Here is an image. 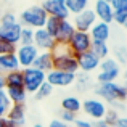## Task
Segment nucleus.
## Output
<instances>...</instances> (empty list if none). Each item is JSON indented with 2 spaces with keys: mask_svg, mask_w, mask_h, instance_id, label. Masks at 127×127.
I'll return each mask as SVG.
<instances>
[{
  "mask_svg": "<svg viewBox=\"0 0 127 127\" xmlns=\"http://www.w3.org/2000/svg\"><path fill=\"white\" fill-rule=\"evenodd\" d=\"M15 52H16L15 45H11V43H8V42H5V40L0 39V56L6 55V53H15Z\"/></svg>",
  "mask_w": 127,
  "mask_h": 127,
  "instance_id": "nucleus-34",
  "label": "nucleus"
},
{
  "mask_svg": "<svg viewBox=\"0 0 127 127\" xmlns=\"http://www.w3.org/2000/svg\"><path fill=\"white\" fill-rule=\"evenodd\" d=\"M0 15H2V11H0Z\"/></svg>",
  "mask_w": 127,
  "mask_h": 127,
  "instance_id": "nucleus-50",
  "label": "nucleus"
},
{
  "mask_svg": "<svg viewBox=\"0 0 127 127\" xmlns=\"http://www.w3.org/2000/svg\"><path fill=\"white\" fill-rule=\"evenodd\" d=\"M119 118H121V116H119V113H118V111H114V109H108V111H106V114H105V118H103V119H105V121L108 122L109 126H113V127H114Z\"/></svg>",
  "mask_w": 127,
  "mask_h": 127,
  "instance_id": "nucleus-32",
  "label": "nucleus"
},
{
  "mask_svg": "<svg viewBox=\"0 0 127 127\" xmlns=\"http://www.w3.org/2000/svg\"><path fill=\"white\" fill-rule=\"evenodd\" d=\"M74 127H93V122L89 119H76Z\"/></svg>",
  "mask_w": 127,
  "mask_h": 127,
  "instance_id": "nucleus-37",
  "label": "nucleus"
},
{
  "mask_svg": "<svg viewBox=\"0 0 127 127\" xmlns=\"http://www.w3.org/2000/svg\"><path fill=\"white\" fill-rule=\"evenodd\" d=\"M89 35L92 39V42H108L109 35H111V26L106 23L96 21L95 24L90 28Z\"/></svg>",
  "mask_w": 127,
  "mask_h": 127,
  "instance_id": "nucleus-16",
  "label": "nucleus"
},
{
  "mask_svg": "<svg viewBox=\"0 0 127 127\" xmlns=\"http://www.w3.org/2000/svg\"><path fill=\"white\" fill-rule=\"evenodd\" d=\"M32 127H45V126H42V124H34Z\"/></svg>",
  "mask_w": 127,
  "mask_h": 127,
  "instance_id": "nucleus-44",
  "label": "nucleus"
},
{
  "mask_svg": "<svg viewBox=\"0 0 127 127\" xmlns=\"http://www.w3.org/2000/svg\"><path fill=\"white\" fill-rule=\"evenodd\" d=\"M60 23H61V19L55 18V16H48V18H47V21H45L43 29H45V31L48 32L52 37H55L56 31H58V28H60Z\"/></svg>",
  "mask_w": 127,
  "mask_h": 127,
  "instance_id": "nucleus-27",
  "label": "nucleus"
},
{
  "mask_svg": "<svg viewBox=\"0 0 127 127\" xmlns=\"http://www.w3.org/2000/svg\"><path fill=\"white\" fill-rule=\"evenodd\" d=\"M95 23H96V16H95V13H93V10L87 8V10H84V11L74 15V23H72V26H74L76 31L89 32L90 28H92Z\"/></svg>",
  "mask_w": 127,
  "mask_h": 127,
  "instance_id": "nucleus-10",
  "label": "nucleus"
},
{
  "mask_svg": "<svg viewBox=\"0 0 127 127\" xmlns=\"http://www.w3.org/2000/svg\"><path fill=\"white\" fill-rule=\"evenodd\" d=\"M23 71V85H24V90L28 93H35L39 90L43 82H45V72L39 71L35 68H26L21 69Z\"/></svg>",
  "mask_w": 127,
  "mask_h": 127,
  "instance_id": "nucleus-4",
  "label": "nucleus"
},
{
  "mask_svg": "<svg viewBox=\"0 0 127 127\" xmlns=\"http://www.w3.org/2000/svg\"><path fill=\"white\" fill-rule=\"evenodd\" d=\"M45 82H48L52 87H69L76 82V74L52 69L50 72L45 74Z\"/></svg>",
  "mask_w": 127,
  "mask_h": 127,
  "instance_id": "nucleus-9",
  "label": "nucleus"
},
{
  "mask_svg": "<svg viewBox=\"0 0 127 127\" xmlns=\"http://www.w3.org/2000/svg\"><path fill=\"white\" fill-rule=\"evenodd\" d=\"M122 26H124V28L127 29V19H126V21H124V24H122Z\"/></svg>",
  "mask_w": 127,
  "mask_h": 127,
  "instance_id": "nucleus-45",
  "label": "nucleus"
},
{
  "mask_svg": "<svg viewBox=\"0 0 127 127\" xmlns=\"http://www.w3.org/2000/svg\"><path fill=\"white\" fill-rule=\"evenodd\" d=\"M114 127H127V118L126 116H121V118L118 119V122H116Z\"/></svg>",
  "mask_w": 127,
  "mask_h": 127,
  "instance_id": "nucleus-39",
  "label": "nucleus"
},
{
  "mask_svg": "<svg viewBox=\"0 0 127 127\" xmlns=\"http://www.w3.org/2000/svg\"><path fill=\"white\" fill-rule=\"evenodd\" d=\"M6 121L13 122V124H18V126H23L24 127L26 124V105H11L10 109L6 111L5 114Z\"/></svg>",
  "mask_w": 127,
  "mask_h": 127,
  "instance_id": "nucleus-17",
  "label": "nucleus"
},
{
  "mask_svg": "<svg viewBox=\"0 0 127 127\" xmlns=\"http://www.w3.org/2000/svg\"><path fill=\"white\" fill-rule=\"evenodd\" d=\"M111 6H113V23H118L122 26L127 19V0H114Z\"/></svg>",
  "mask_w": 127,
  "mask_h": 127,
  "instance_id": "nucleus-19",
  "label": "nucleus"
},
{
  "mask_svg": "<svg viewBox=\"0 0 127 127\" xmlns=\"http://www.w3.org/2000/svg\"><path fill=\"white\" fill-rule=\"evenodd\" d=\"M114 60L116 63H127V50L126 47H118V48L114 50Z\"/></svg>",
  "mask_w": 127,
  "mask_h": 127,
  "instance_id": "nucleus-33",
  "label": "nucleus"
},
{
  "mask_svg": "<svg viewBox=\"0 0 127 127\" xmlns=\"http://www.w3.org/2000/svg\"><path fill=\"white\" fill-rule=\"evenodd\" d=\"M48 127H69L66 122H63L61 119H53V121H50Z\"/></svg>",
  "mask_w": 127,
  "mask_h": 127,
  "instance_id": "nucleus-38",
  "label": "nucleus"
},
{
  "mask_svg": "<svg viewBox=\"0 0 127 127\" xmlns=\"http://www.w3.org/2000/svg\"><path fill=\"white\" fill-rule=\"evenodd\" d=\"M3 77H5L6 87H24L23 85V71L21 69L6 72V74H3Z\"/></svg>",
  "mask_w": 127,
  "mask_h": 127,
  "instance_id": "nucleus-23",
  "label": "nucleus"
},
{
  "mask_svg": "<svg viewBox=\"0 0 127 127\" xmlns=\"http://www.w3.org/2000/svg\"><path fill=\"white\" fill-rule=\"evenodd\" d=\"M82 111L93 121H100L105 118L108 106L103 100L100 98H87L85 101H82Z\"/></svg>",
  "mask_w": 127,
  "mask_h": 127,
  "instance_id": "nucleus-6",
  "label": "nucleus"
},
{
  "mask_svg": "<svg viewBox=\"0 0 127 127\" xmlns=\"http://www.w3.org/2000/svg\"><path fill=\"white\" fill-rule=\"evenodd\" d=\"M11 23H18V16L11 11H5L0 15V24H11Z\"/></svg>",
  "mask_w": 127,
  "mask_h": 127,
  "instance_id": "nucleus-31",
  "label": "nucleus"
},
{
  "mask_svg": "<svg viewBox=\"0 0 127 127\" xmlns=\"http://www.w3.org/2000/svg\"><path fill=\"white\" fill-rule=\"evenodd\" d=\"M89 3L90 0H66V6H68L69 15H77V13L87 10Z\"/></svg>",
  "mask_w": 127,
  "mask_h": 127,
  "instance_id": "nucleus-24",
  "label": "nucleus"
},
{
  "mask_svg": "<svg viewBox=\"0 0 127 127\" xmlns=\"http://www.w3.org/2000/svg\"><path fill=\"white\" fill-rule=\"evenodd\" d=\"M32 45L39 50V52H53L56 47V42L45 29H35L34 31V42Z\"/></svg>",
  "mask_w": 127,
  "mask_h": 127,
  "instance_id": "nucleus-11",
  "label": "nucleus"
},
{
  "mask_svg": "<svg viewBox=\"0 0 127 127\" xmlns=\"http://www.w3.org/2000/svg\"><path fill=\"white\" fill-rule=\"evenodd\" d=\"M95 95L96 98L103 100L106 103H122L127 100V92L124 89V85H119L116 82H108V84H100L95 89Z\"/></svg>",
  "mask_w": 127,
  "mask_h": 127,
  "instance_id": "nucleus-3",
  "label": "nucleus"
},
{
  "mask_svg": "<svg viewBox=\"0 0 127 127\" xmlns=\"http://www.w3.org/2000/svg\"><path fill=\"white\" fill-rule=\"evenodd\" d=\"M126 77H127V69H126Z\"/></svg>",
  "mask_w": 127,
  "mask_h": 127,
  "instance_id": "nucleus-48",
  "label": "nucleus"
},
{
  "mask_svg": "<svg viewBox=\"0 0 127 127\" xmlns=\"http://www.w3.org/2000/svg\"><path fill=\"white\" fill-rule=\"evenodd\" d=\"M53 58V69L69 74H77L79 64H77V56H74L68 50L66 45H56L55 50L52 52Z\"/></svg>",
  "mask_w": 127,
  "mask_h": 127,
  "instance_id": "nucleus-1",
  "label": "nucleus"
},
{
  "mask_svg": "<svg viewBox=\"0 0 127 127\" xmlns=\"http://www.w3.org/2000/svg\"><path fill=\"white\" fill-rule=\"evenodd\" d=\"M68 50L72 53L74 56H79L82 53L89 52L92 47V39H90L89 32H81V31H74L72 37L68 42Z\"/></svg>",
  "mask_w": 127,
  "mask_h": 127,
  "instance_id": "nucleus-5",
  "label": "nucleus"
},
{
  "mask_svg": "<svg viewBox=\"0 0 127 127\" xmlns=\"http://www.w3.org/2000/svg\"><path fill=\"white\" fill-rule=\"evenodd\" d=\"M52 92H53V87L50 85L48 82H43V84L39 87V90L34 93L35 100H45V98H48V96L52 95Z\"/></svg>",
  "mask_w": 127,
  "mask_h": 127,
  "instance_id": "nucleus-29",
  "label": "nucleus"
},
{
  "mask_svg": "<svg viewBox=\"0 0 127 127\" xmlns=\"http://www.w3.org/2000/svg\"><path fill=\"white\" fill-rule=\"evenodd\" d=\"M5 77H3V74H0V90H5Z\"/></svg>",
  "mask_w": 127,
  "mask_h": 127,
  "instance_id": "nucleus-41",
  "label": "nucleus"
},
{
  "mask_svg": "<svg viewBox=\"0 0 127 127\" xmlns=\"http://www.w3.org/2000/svg\"><path fill=\"white\" fill-rule=\"evenodd\" d=\"M5 127H23V126H18V124H13V122L6 121V126H5Z\"/></svg>",
  "mask_w": 127,
  "mask_h": 127,
  "instance_id": "nucleus-43",
  "label": "nucleus"
},
{
  "mask_svg": "<svg viewBox=\"0 0 127 127\" xmlns=\"http://www.w3.org/2000/svg\"><path fill=\"white\" fill-rule=\"evenodd\" d=\"M124 89H126V92H127V79H126V84H124Z\"/></svg>",
  "mask_w": 127,
  "mask_h": 127,
  "instance_id": "nucleus-46",
  "label": "nucleus"
},
{
  "mask_svg": "<svg viewBox=\"0 0 127 127\" xmlns=\"http://www.w3.org/2000/svg\"><path fill=\"white\" fill-rule=\"evenodd\" d=\"M100 63H101V60H100L93 52H90V50L77 56L79 71H82L84 74H89V72L96 71V69L100 68Z\"/></svg>",
  "mask_w": 127,
  "mask_h": 127,
  "instance_id": "nucleus-13",
  "label": "nucleus"
},
{
  "mask_svg": "<svg viewBox=\"0 0 127 127\" xmlns=\"http://www.w3.org/2000/svg\"><path fill=\"white\" fill-rule=\"evenodd\" d=\"M34 42V29L29 28H23L21 29V37H19L18 45H32Z\"/></svg>",
  "mask_w": 127,
  "mask_h": 127,
  "instance_id": "nucleus-28",
  "label": "nucleus"
},
{
  "mask_svg": "<svg viewBox=\"0 0 127 127\" xmlns=\"http://www.w3.org/2000/svg\"><path fill=\"white\" fill-rule=\"evenodd\" d=\"M47 18H48V15L42 8V5H32L19 15L18 23L21 26H24V28H29V29L35 31V29H42L45 26Z\"/></svg>",
  "mask_w": 127,
  "mask_h": 127,
  "instance_id": "nucleus-2",
  "label": "nucleus"
},
{
  "mask_svg": "<svg viewBox=\"0 0 127 127\" xmlns=\"http://www.w3.org/2000/svg\"><path fill=\"white\" fill-rule=\"evenodd\" d=\"M106 2H109V3H113V2H114V0H106Z\"/></svg>",
  "mask_w": 127,
  "mask_h": 127,
  "instance_id": "nucleus-47",
  "label": "nucleus"
},
{
  "mask_svg": "<svg viewBox=\"0 0 127 127\" xmlns=\"http://www.w3.org/2000/svg\"><path fill=\"white\" fill-rule=\"evenodd\" d=\"M92 10L96 16V21L106 23V24L113 23V6L109 2H106V0H95Z\"/></svg>",
  "mask_w": 127,
  "mask_h": 127,
  "instance_id": "nucleus-14",
  "label": "nucleus"
},
{
  "mask_svg": "<svg viewBox=\"0 0 127 127\" xmlns=\"http://www.w3.org/2000/svg\"><path fill=\"white\" fill-rule=\"evenodd\" d=\"M32 68L39 69L42 72H50L53 69V58H52V52H39L37 58L32 63Z\"/></svg>",
  "mask_w": 127,
  "mask_h": 127,
  "instance_id": "nucleus-18",
  "label": "nucleus"
},
{
  "mask_svg": "<svg viewBox=\"0 0 127 127\" xmlns=\"http://www.w3.org/2000/svg\"><path fill=\"white\" fill-rule=\"evenodd\" d=\"M126 50H127V45H126Z\"/></svg>",
  "mask_w": 127,
  "mask_h": 127,
  "instance_id": "nucleus-49",
  "label": "nucleus"
},
{
  "mask_svg": "<svg viewBox=\"0 0 127 127\" xmlns=\"http://www.w3.org/2000/svg\"><path fill=\"white\" fill-rule=\"evenodd\" d=\"M5 126H6V118L0 116V127H5Z\"/></svg>",
  "mask_w": 127,
  "mask_h": 127,
  "instance_id": "nucleus-42",
  "label": "nucleus"
},
{
  "mask_svg": "<svg viewBox=\"0 0 127 127\" xmlns=\"http://www.w3.org/2000/svg\"><path fill=\"white\" fill-rule=\"evenodd\" d=\"M74 84H77L79 89H84L85 85H89V77H87V74H81V76L76 74V82Z\"/></svg>",
  "mask_w": 127,
  "mask_h": 127,
  "instance_id": "nucleus-36",
  "label": "nucleus"
},
{
  "mask_svg": "<svg viewBox=\"0 0 127 127\" xmlns=\"http://www.w3.org/2000/svg\"><path fill=\"white\" fill-rule=\"evenodd\" d=\"M23 26L19 23H11V24H0V39L11 45L18 47L19 37H21Z\"/></svg>",
  "mask_w": 127,
  "mask_h": 127,
  "instance_id": "nucleus-12",
  "label": "nucleus"
},
{
  "mask_svg": "<svg viewBox=\"0 0 127 127\" xmlns=\"http://www.w3.org/2000/svg\"><path fill=\"white\" fill-rule=\"evenodd\" d=\"M93 127H113V126H109L105 119H100V121H95V122H93Z\"/></svg>",
  "mask_w": 127,
  "mask_h": 127,
  "instance_id": "nucleus-40",
  "label": "nucleus"
},
{
  "mask_svg": "<svg viewBox=\"0 0 127 127\" xmlns=\"http://www.w3.org/2000/svg\"><path fill=\"white\" fill-rule=\"evenodd\" d=\"M100 71H105V72H121V68L119 64L116 63L114 58H106L100 63Z\"/></svg>",
  "mask_w": 127,
  "mask_h": 127,
  "instance_id": "nucleus-26",
  "label": "nucleus"
},
{
  "mask_svg": "<svg viewBox=\"0 0 127 127\" xmlns=\"http://www.w3.org/2000/svg\"><path fill=\"white\" fill-rule=\"evenodd\" d=\"M16 69H21L19 68V63L18 58H16L15 53H6V55L0 56V72H11L16 71Z\"/></svg>",
  "mask_w": 127,
  "mask_h": 127,
  "instance_id": "nucleus-20",
  "label": "nucleus"
},
{
  "mask_svg": "<svg viewBox=\"0 0 127 127\" xmlns=\"http://www.w3.org/2000/svg\"><path fill=\"white\" fill-rule=\"evenodd\" d=\"M0 74H2V72H0Z\"/></svg>",
  "mask_w": 127,
  "mask_h": 127,
  "instance_id": "nucleus-51",
  "label": "nucleus"
},
{
  "mask_svg": "<svg viewBox=\"0 0 127 127\" xmlns=\"http://www.w3.org/2000/svg\"><path fill=\"white\" fill-rule=\"evenodd\" d=\"M10 106H11V101H10L8 95L5 93V90H0V116L5 118V114L10 109Z\"/></svg>",
  "mask_w": 127,
  "mask_h": 127,
  "instance_id": "nucleus-30",
  "label": "nucleus"
},
{
  "mask_svg": "<svg viewBox=\"0 0 127 127\" xmlns=\"http://www.w3.org/2000/svg\"><path fill=\"white\" fill-rule=\"evenodd\" d=\"M5 93L8 95L11 105H23L28 98V92L24 87H5Z\"/></svg>",
  "mask_w": 127,
  "mask_h": 127,
  "instance_id": "nucleus-21",
  "label": "nucleus"
},
{
  "mask_svg": "<svg viewBox=\"0 0 127 127\" xmlns=\"http://www.w3.org/2000/svg\"><path fill=\"white\" fill-rule=\"evenodd\" d=\"M61 109L63 111H68V113H72V114H77L82 109V101L74 95L66 96V98L61 100Z\"/></svg>",
  "mask_w": 127,
  "mask_h": 127,
  "instance_id": "nucleus-22",
  "label": "nucleus"
},
{
  "mask_svg": "<svg viewBox=\"0 0 127 127\" xmlns=\"http://www.w3.org/2000/svg\"><path fill=\"white\" fill-rule=\"evenodd\" d=\"M74 26H72V23L69 21V19H61V23H60V28L58 31H56L55 34V42L56 45H68L69 39L72 37V34H74Z\"/></svg>",
  "mask_w": 127,
  "mask_h": 127,
  "instance_id": "nucleus-15",
  "label": "nucleus"
},
{
  "mask_svg": "<svg viewBox=\"0 0 127 127\" xmlns=\"http://www.w3.org/2000/svg\"><path fill=\"white\" fill-rule=\"evenodd\" d=\"M15 55H16V58H18L19 68L26 69V68H31L32 66L34 60L37 58V55H39V50L35 48L34 45H18Z\"/></svg>",
  "mask_w": 127,
  "mask_h": 127,
  "instance_id": "nucleus-7",
  "label": "nucleus"
},
{
  "mask_svg": "<svg viewBox=\"0 0 127 127\" xmlns=\"http://www.w3.org/2000/svg\"><path fill=\"white\" fill-rule=\"evenodd\" d=\"M60 119L69 126V124H74V121L77 119V116L72 114V113H68V111H63V109H61V113H60Z\"/></svg>",
  "mask_w": 127,
  "mask_h": 127,
  "instance_id": "nucleus-35",
  "label": "nucleus"
},
{
  "mask_svg": "<svg viewBox=\"0 0 127 127\" xmlns=\"http://www.w3.org/2000/svg\"><path fill=\"white\" fill-rule=\"evenodd\" d=\"M90 52H93L100 60H106L109 56V47L106 42H92V47H90Z\"/></svg>",
  "mask_w": 127,
  "mask_h": 127,
  "instance_id": "nucleus-25",
  "label": "nucleus"
},
{
  "mask_svg": "<svg viewBox=\"0 0 127 127\" xmlns=\"http://www.w3.org/2000/svg\"><path fill=\"white\" fill-rule=\"evenodd\" d=\"M42 8L48 16H55L58 19H68L69 11L66 6V0H43Z\"/></svg>",
  "mask_w": 127,
  "mask_h": 127,
  "instance_id": "nucleus-8",
  "label": "nucleus"
}]
</instances>
